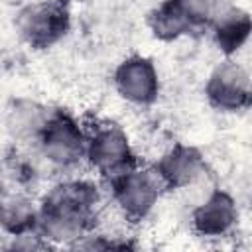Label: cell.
<instances>
[{"instance_id": "6da1fadb", "label": "cell", "mask_w": 252, "mask_h": 252, "mask_svg": "<svg viewBox=\"0 0 252 252\" xmlns=\"http://www.w3.org/2000/svg\"><path fill=\"white\" fill-rule=\"evenodd\" d=\"M102 189L93 177L69 175L47 187L37 199L35 232L51 246L73 248L96 228Z\"/></svg>"}, {"instance_id": "7a4b0ae2", "label": "cell", "mask_w": 252, "mask_h": 252, "mask_svg": "<svg viewBox=\"0 0 252 252\" xmlns=\"http://www.w3.org/2000/svg\"><path fill=\"white\" fill-rule=\"evenodd\" d=\"M87 132L89 128H85L73 112L65 108H51L32 150L39 161L51 169L69 173L85 163Z\"/></svg>"}, {"instance_id": "3957f363", "label": "cell", "mask_w": 252, "mask_h": 252, "mask_svg": "<svg viewBox=\"0 0 252 252\" xmlns=\"http://www.w3.org/2000/svg\"><path fill=\"white\" fill-rule=\"evenodd\" d=\"M71 4L67 0H33L14 16L18 37L35 51H47L71 32Z\"/></svg>"}, {"instance_id": "277c9868", "label": "cell", "mask_w": 252, "mask_h": 252, "mask_svg": "<svg viewBox=\"0 0 252 252\" xmlns=\"http://www.w3.org/2000/svg\"><path fill=\"white\" fill-rule=\"evenodd\" d=\"M85 163L104 181L140 163L128 132L110 120L89 126Z\"/></svg>"}, {"instance_id": "5b68a950", "label": "cell", "mask_w": 252, "mask_h": 252, "mask_svg": "<svg viewBox=\"0 0 252 252\" xmlns=\"http://www.w3.org/2000/svg\"><path fill=\"white\" fill-rule=\"evenodd\" d=\"M108 195L120 217L128 222L146 220L158 207L165 189L161 187L156 171L144 165L126 169L106 181Z\"/></svg>"}, {"instance_id": "8992f818", "label": "cell", "mask_w": 252, "mask_h": 252, "mask_svg": "<svg viewBox=\"0 0 252 252\" xmlns=\"http://www.w3.org/2000/svg\"><path fill=\"white\" fill-rule=\"evenodd\" d=\"M207 104L222 114H238L248 110L252 102V79L248 69L236 57H224L207 77Z\"/></svg>"}, {"instance_id": "52a82bcc", "label": "cell", "mask_w": 252, "mask_h": 252, "mask_svg": "<svg viewBox=\"0 0 252 252\" xmlns=\"http://www.w3.org/2000/svg\"><path fill=\"white\" fill-rule=\"evenodd\" d=\"M112 87L116 94L138 108L154 106L161 94L159 71L148 55H128L112 71Z\"/></svg>"}, {"instance_id": "ba28073f", "label": "cell", "mask_w": 252, "mask_h": 252, "mask_svg": "<svg viewBox=\"0 0 252 252\" xmlns=\"http://www.w3.org/2000/svg\"><path fill=\"white\" fill-rule=\"evenodd\" d=\"M211 20L199 0H159L148 14V28L159 41H177L207 32Z\"/></svg>"}, {"instance_id": "9c48e42d", "label": "cell", "mask_w": 252, "mask_h": 252, "mask_svg": "<svg viewBox=\"0 0 252 252\" xmlns=\"http://www.w3.org/2000/svg\"><path fill=\"white\" fill-rule=\"evenodd\" d=\"M152 169L165 191H187L207 177L209 163L197 146L177 142L161 152Z\"/></svg>"}, {"instance_id": "30bf717a", "label": "cell", "mask_w": 252, "mask_h": 252, "mask_svg": "<svg viewBox=\"0 0 252 252\" xmlns=\"http://www.w3.org/2000/svg\"><path fill=\"white\" fill-rule=\"evenodd\" d=\"M240 220V209L234 195L226 189L215 187L191 209V230L205 240L228 238Z\"/></svg>"}, {"instance_id": "8fae6325", "label": "cell", "mask_w": 252, "mask_h": 252, "mask_svg": "<svg viewBox=\"0 0 252 252\" xmlns=\"http://www.w3.org/2000/svg\"><path fill=\"white\" fill-rule=\"evenodd\" d=\"M211 33L213 45L224 55V57H234L240 53L252 33V18L250 12L238 4H234L230 10L222 12L217 16L211 26L207 28Z\"/></svg>"}, {"instance_id": "7c38bea8", "label": "cell", "mask_w": 252, "mask_h": 252, "mask_svg": "<svg viewBox=\"0 0 252 252\" xmlns=\"http://www.w3.org/2000/svg\"><path fill=\"white\" fill-rule=\"evenodd\" d=\"M37 224V201L20 189H6L0 195V232L8 238L33 232Z\"/></svg>"}, {"instance_id": "4fadbf2b", "label": "cell", "mask_w": 252, "mask_h": 252, "mask_svg": "<svg viewBox=\"0 0 252 252\" xmlns=\"http://www.w3.org/2000/svg\"><path fill=\"white\" fill-rule=\"evenodd\" d=\"M51 108L53 106H45L32 98L14 100L12 106L8 108V116H6L8 132L12 134L14 144L32 148L37 134L41 132Z\"/></svg>"}, {"instance_id": "5bb4252c", "label": "cell", "mask_w": 252, "mask_h": 252, "mask_svg": "<svg viewBox=\"0 0 252 252\" xmlns=\"http://www.w3.org/2000/svg\"><path fill=\"white\" fill-rule=\"evenodd\" d=\"M33 158H35V154L32 148L16 144V148H12L6 154L0 175L4 177V181L8 179L16 189L30 193L32 187L39 179V163H37L39 158L37 159H33Z\"/></svg>"}, {"instance_id": "9a60e30c", "label": "cell", "mask_w": 252, "mask_h": 252, "mask_svg": "<svg viewBox=\"0 0 252 252\" xmlns=\"http://www.w3.org/2000/svg\"><path fill=\"white\" fill-rule=\"evenodd\" d=\"M201 2V6L205 8V12H207V16H209V20L213 22L217 16H220L222 12H226V10H230L234 4H236V0H199ZM211 26V24H209Z\"/></svg>"}, {"instance_id": "2e32d148", "label": "cell", "mask_w": 252, "mask_h": 252, "mask_svg": "<svg viewBox=\"0 0 252 252\" xmlns=\"http://www.w3.org/2000/svg\"><path fill=\"white\" fill-rule=\"evenodd\" d=\"M69 4H81V6H85V4H91V2H94V0H67Z\"/></svg>"}, {"instance_id": "e0dca14e", "label": "cell", "mask_w": 252, "mask_h": 252, "mask_svg": "<svg viewBox=\"0 0 252 252\" xmlns=\"http://www.w3.org/2000/svg\"><path fill=\"white\" fill-rule=\"evenodd\" d=\"M4 191H6V181H4V177L0 175V195H2Z\"/></svg>"}]
</instances>
